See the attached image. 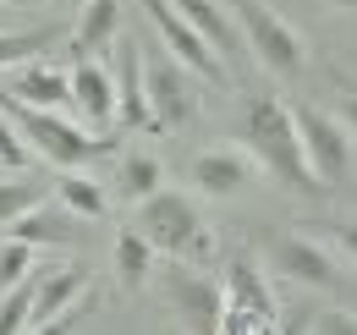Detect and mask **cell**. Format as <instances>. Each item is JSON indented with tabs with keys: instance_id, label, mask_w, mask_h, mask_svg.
<instances>
[{
	"instance_id": "cell-9",
	"label": "cell",
	"mask_w": 357,
	"mask_h": 335,
	"mask_svg": "<svg viewBox=\"0 0 357 335\" xmlns=\"http://www.w3.org/2000/svg\"><path fill=\"white\" fill-rule=\"evenodd\" d=\"M132 225L154 242V253H171L181 258V248L192 242V231L204 225L198 220V204H192V193H176V187H154L143 204H137Z\"/></svg>"
},
{
	"instance_id": "cell-24",
	"label": "cell",
	"mask_w": 357,
	"mask_h": 335,
	"mask_svg": "<svg viewBox=\"0 0 357 335\" xmlns=\"http://www.w3.org/2000/svg\"><path fill=\"white\" fill-rule=\"evenodd\" d=\"M33 281H39V269H33L28 281H17L11 292H0V335L28 330V313H33Z\"/></svg>"
},
{
	"instance_id": "cell-4",
	"label": "cell",
	"mask_w": 357,
	"mask_h": 335,
	"mask_svg": "<svg viewBox=\"0 0 357 335\" xmlns=\"http://www.w3.org/2000/svg\"><path fill=\"white\" fill-rule=\"evenodd\" d=\"M143 99H149L154 132H176V126H187L192 116H198L192 72L181 66L165 44H160V50H143Z\"/></svg>"
},
{
	"instance_id": "cell-3",
	"label": "cell",
	"mask_w": 357,
	"mask_h": 335,
	"mask_svg": "<svg viewBox=\"0 0 357 335\" xmlns=\"http://www.w3.org/2000/svg\"><path fill=\"white\" fill-rule=\"evenodd\" d=\"M231 17H236V28H242V44H248V55L275 72V77H303L308 72V39L275 11L264 0H231Z\"/></svg>"
},
{
	"instance_id": "cell-16",
	"label": "cell",
	"mask_w": 357,
	"mask_h": 335,
	"mask_svg": "<svg viewBox=\"0 0 357 335\" xmlns=\"http://www.w3.org/2000/svg\"><path fill=\"white\" fill-rule=\"evenodd\" d=\"M181 17L204 34V44L220 55L225 66H242V55H248V44H242V28H236V17H225L220 0H171Z\"/></svg>"
},
{
	"instance_id": "cell-23",
	"label": "cell",
	"mask_w": 357,
	"mask_h": 335,
	"mask_svg": "<svg viewBox=\"0 0 357 335\" xmlns=\"http://www.w3.org/2000/svg\"><path fill=\"white\" fill-rule=\"evenodd\" d=\"M39 269V248L33 242H22V237H6L0 242V292H11L17 281H28Z\"/></svg>"
},
{
	"instance_id": "cell-28",
	"label": "cell",
	"mask_w": 357,
	"mask_h": 335,
	"mask_svg": "<svg viewBox=\"0 0 357 335\" xmlns=\"http://www.w3.org/2000/svg\"><path fill=\"white\" fill-rule=\"evenodd\" d=\"M335 88H341V116H347V126L357 132V83L352 77H335Z\"/></svg>"
},
{
	"instance_id": "cell-31",
	"label": "cell",
	"mask_w": 357,
	"mask_h": 335,
	"mask_svg": "<svg viewBox=\"0 0 357 335\" xmlns=\"http://www.w3.org/2000/svg\"><path fill=\"white\" fill-rule=\"evenodd\" d=\"M0 6H11V11H28V6H33V0H0Z\"/></svg>"
},
{
	"instance_id": "cell-2",
	"label": "cell",
	"mask_w": 357,
	"mask_h": 335,
	"mask_svg": "<svg viewBox=\"0 0 357 335\" xmlns=\"http://www.w3.org/2000/svg\"><path fill=\"white\" fill-rule=\"evenodd\" d=\"M0 110L17 121V132L28 137V149L55 170H77V165H93V160H110L116 154V137L110 132H89V126L66 121L61 110H39V105H22L0 88Z\"/></svg>"
},
{
	"instance_id": "cell-1",
	"label": "cell",
	"mask_w": 357,
	"mask_h": 335,
	"mask_svg": "<svg viewBox=\"0 0 357 335\" xmlns=\"http://www.w3.org/2000/svg\"><path fill=\"white\" fill-rule=\"evenodd\" d=\"M242 143L253 149L259 170L286 181L291 193H324L313 181L308 160H303V137H297V121H291V105H280L269 94H248V105H242Z\"/></svg>"
},
{
	"instance_id": "cell-22",
	"label": "cell",
	"mask_w": 357,
	"mask_h": 335,
	"mask_svg": "<svg viewBox=\"0 0 357 335\" xmlns=\"http://www.w3.org/2000/svg\"><path fill=\"white\" fill-rule=\"evenodd\" d=\"M45 193H50L45 176H28V170L6 176V181H0V225H11L17 214H28L33 204H45Z\"/></svg>"
},
{
	"instance_id": "cell-10",
	"label": "cell",
	"mask_w": 357,
	"mask_h": 335,
	"mask_svg": "<svg viewBox=\"0 0 357 335\" xmlns=\"http://www.w3.org/2000/svg\"><path fill=\"white\" fill-rule=\"evenodd\" d=\"M187 181H192L204 198H236L242 187L259 181V160H253L248 143H215V149H198V154H192Z\"/></svg>"
},
{
	"instance_id": "cell-17",
	"label": "cell",
	"mask_w": 357,
	"mask_h": 335,
	"mask_svg": "<svg viewBox=\"0 0 357 335\" xmlns=\"http://www.w3.org/2000/svg\"><path fill=\"white\" fill-rule=\"evenodd\" d=\"M116 121L127 126H154L149 99H143V44L137 39H116Z\"/></svg>"
},
{
	"instance_id": "cell-11",
	"label": "cell",
	"mask_w": 357,
	"mask_h": 335,
	"mask_svg": "<svg viewBox=\"0 0 357 335\" xmlns=\"http://www.w3.org/2000/svg\"><path fill=\"white\" fill-rule=\"evenodd\" d=\"M165 297H171V308H176V319L187 330L209 335L220 330V308H225V286L215 275H204L198 264H176L171 275H165Z\"/></svg>"
},
{
	"instance_id": "cell-21",
	"label": "cell",
	"mask_w": 357,
	"mask_h": 335,
	"mask_svg": "<svg viewBox=\"0 0 357 335\" xmlns=\"http://www.w3.org/2000/svg\"><path fill=\"white\" fill-rule=\"evenodd\" d=\"M154 187H165V170L154 154H121V165H116V193L127 198V204H143Z\"/></svg>"
},
{
	"instance_id": "cell-25",
	"label": "cell",
	"mask_w": 357,
	"mask_h": 335,
	"mask_svg": "<svg viewBox=\"0 0 357 335\" xmlns=\"http://www.w3.org/2000/svg\"><path fill=\"white\" fill-rule=\"evenodd\" d=\"M50 50V34L45 28H33V34H0V72H11V66H22V61H33V55H45Z\"/></svg>"
},
{
	"instance_id": "cell-19",
	"label": "cell",
	"mask_w": 357,
	"mask_h": 335,
	"mask_svg": "<svg viewBox=\"0 0 357 335\" xmlns=\"http://www.w3.org/2000/svg\"><path fill=\"white\" fill-rule=\"evenodd\" d=\"M50 187H55V204H66V209L77 214V220H89V225H93V220H105V209H110L105 181H93L83 165H77V170H61Z\"/></svg>"
},
{
	"instance_id": "cell-7",
	"label": "cell",
	"mask_w": 357,
	"mask_h": 335,
	"mask_svg": "<svg viewBox=\"0 0 357 335\" xmlns=\"http://www.w3.org/2000/svg\"><path fill=\"white\" fill-rule=\"evenodd\" d=\"M269 264H275V275L291 281V286H308V292H347V269H341L335 253L324 248L319 237H308V231L275 237V242H269Z\"/></svg>"
},
{
	"instance_id": "cell-6",
	"label": "cell",
	"mask_w": 357,
	"mask_h": 335,
	"mask_svg": "<svg viewBox=\"0 0 357 335\" xmlns=\"http://www.w3.org/2000/svg\"><path fill=\"white\" fill-rule=\"evenodd\" d=\"M225 286V308H220V335H253V330H275L280 308H275V292H269L264 269L253 258H231L220 275Z\"/></svg>"
},
{
	"instance_id": "cell-14",
	"label": "cell",
	"mask_w": 357,
	"mask_h": 335,
	"mask_svg": "<svg viewBox=\"0 0 357 335\" xmlns=\"http://www.w3.org/2000/svg\"><path fill=\"white\" fill-rule=\"evenodd\" d=\"M17 77L6 83L11 99H22V105H39V110H66L72 105V66H50V61H22V66H11Z\"/></svg>"
},
{
	"instance_id": "cell-13",
	"label": "cell",
	"mask_w": 357,
	"mask_h": 335,
	"mask_svg": "<svg viewBox=\"0 0 357 335\" xmlns=\"http://www.w3.org/2000/svg\"><path fill=\"white\" fill-rule=\"evenodd\" d=\"M89 297V269H72V264H45L39 281H33V313H28V330H50L72 302Z\"/></svg>"
},
{
	"instance_id": "cell-29",
	"label": "cell",
	"mask_w": 357,
	"mask_h": 335,
	"mask_svg": "<svg viewBox=\"0 0 357 335\" xmlns=\"http://www.w3.org/2000/svg\"><path fill=\"white\" fill-rule=\"evenodd\" d=\"M330 237H335V242H341V253H347V258L357 264V220H347V225H335Z\"/></svg>"
},
{
	"instance_id": "cell-15",
	"label": "cell",
	"mask_w": 357,
	"mask_h": 335,
	"mask_svg": "<svg viewBox=\"0 0 357 335\" xmlns=\"http://www.w3.org/2000/svg\"><path fill=\"white\" fill-rule=\"evenodd\" d=\"M83 225L89 220H77L66 204H33L28 214H17L6 225V237H22L33 248H72V242H83Z\"/></svg>"
},
{
	"instance_id": "cell-5",
	"label": "cell",
	"mask_w": 357,
	"mask_h": 335,
	"mask_svg": "<svg viewBox=\"0 0 357 335\" xmlns=\"http://www.w3.org/2000/svg\"><path fill=\"white\" fill-rule=\"evenodd\" d=\"M291 121H297V137H303V160H308L313 181L330 193V187H341L347 176H352V126L341 121V116H330V110H291Z\"/></svg>"
},
{
	"instance_id": "cell-20",
	"label": "cell",
	"mask_w": 357,
	"mask_h": 335,
	"mask_svg": "<svg viewBox=\"0 0 357 335\" xmlns=\"http://www.w3.org/2000/svg\"><path fill=\"white\" fill-rule=\"evenodd\" d=\"M116 281L127 286V292H137V286H149V275H154V242L137 231V225H121L116 231Z\"/></svg>"
},
{
	"instance_id": "cell-30",
	"label": "cell",
	"mask_w": 357,
	"mask_h": 335,
	"mask_svg": "<svg viewBox=\"0 0 357 335\" xmlns=\"http://www.w3.org/2000/svg\"><path fill=\"white\" fill-rule=\"evenodd\" d=\"M324 6H335V11H357V0H324Z\"/></svg>"
},
{
	"instance_id": "cell-18",
	"label": "cell",
	"mask_w": 357,
	"mask_h": 335,
	"mask_svg": "<svg viewBox=\"0 0 357 335\" xmlns=\"http://www.w3.org/2000/svg\"><path fill=\"white\" fill-rule=\"evenodd\" d=\"M121 39V0H83L77 28H72V50L77 55H99Z\"/></svg>"
},
{
	"instance_id": "cell-12",
	"label": "cell",
	"mask_w": 357,
	"mask_h": 335,
	"mask_svg": "<svg viewBox=\"0 0 357 335\" xmlns=\"http://www.w3.org/2000/svg\"><path fill=\"white\" fill-rule=\"evenodd\" d=\"M72 110L83 116L89 132H110V121H116V77L99 55L72 61Z\"/></svg>"
},
{
	"instance_id": "cell-26",
	"label": "cell",
	"mask_w": 357,
	"mask_h": 335,
	"mask_svg": "<svg viewBox=\"0 0 357 335\" xmlns=\"http://www.w3.org/2000/svg\"><path fill=\"white\" fill-rule=\"evenodd\" d=\"M33 160H39V154L28 149V137H22V132H17V121L0 110V170H28Z\"/></svg>"
},
{
	"instance_id": "cell-8",
	"label": "cell",
	"mask_w": 357,
	"mask_h": 335,
	"mask_svg": "<svg viewBox=\"0 0 357 335\" xmlns=\"http://www.w3.org/2000/svg\"><path fill=\"white\" fill-rule=\"evenodd\" d=\"M143 11H149V28L160 34V44L176 55L192 77H204V83H231V66H225L220 55L204 44V34H198V28L181 17L171 0H143Z\"/></svg>"
},
{
	"instance_id": "cell-27",
	"label": "cell",
	"mask_w": 357,
	"mask_h": 335,
	"mask_svg": "<svg viewBox=\"0 0 357 335\" xmlns=\"http://www.w3.org/2000/svg\"><path fill=\"white\" fill-rule=\"evenodd\" d=\"M308 330L319 335H357V313H347V308H324V313H313Z\"/></svg>"
}]
</instances>
